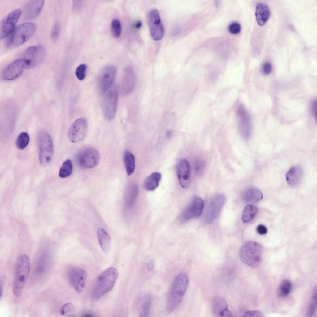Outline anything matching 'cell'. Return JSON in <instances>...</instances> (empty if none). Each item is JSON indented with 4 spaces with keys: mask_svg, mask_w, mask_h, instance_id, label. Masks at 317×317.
<instances>
[{
    "mask_svg": "<svg viewBox=\"0 0 317 317\" xmlns=\"http://www.w3.org/2000/svg\"><path fill=\"white\" fill-rule=\"evenodd\" d=\"M98 242L102 250L107 253L111 246V238L108 234L103 228H98L97 231Z\"/></svg>",
    "mask_w": 317,
    "mask_h": 317,
    "instance_id": "26",
    "label": "cell"
},
{
    "mask_svg": "<svg viewBox=\"0 0 317 317\" xmlns=\"http://www.w3.org/2000/svg\"><path fill=\"white\" fill-rule=\"evenodd\" d=\"M60 27L59 22L56 20L54 22L51 31V37L52 39H55L58 37L60 31Z\"/></svg>",
    "mask_w": 317,
    "mask_h": 317,
    "instance_id": "42",
    "label": "cell"
},
{
    "mask_svg": "<svg viewBox=\"0 0 317 317\" xmlns=\"http://www.w3.org/2000/svg\"><path fill=\"white\" fill-rule=\"evenodd\" d=\"M212 307L213 312L216 316H234L228 309L227 302L221 296H216L214 297L212 302Z\"/></svg>",
    "mask_w": 317,
    "mask_h": 317,
    "instance_id": "21",
    "label": "cell"
},
{
    "mask_svg": "<svg viewBox=\"0 0 317 317\" xmlns=\"http://www.w3.org/2000/svg\"><path fill=\"white\" fill-rule=\"evenodd\" d=\"M148 22L150 35L156 41L161 40L163 36L164 28L159 13L155 9H153L148 14Z\"/></svg>",
    "mask_w": 317,
    "mask_h": 317,
    "instance_id": "9",
    "label": "cell"
},
{
    "mask_svg": "<svg viewBox=\"0 0 317 317\" xmlns=\"http://www.w3.org/2000/svg\"><path fill=\"white\" fill-rule=\"evenodd\" d=\"M264 314L259 310H253L246 312L243 316L244 317H264Z\"/></svg>",
    "mask_w": 317,
    "mask_h": 317,
    "instance_id": "44",
    "label": "cell"
},
{
    "mask_svg": "<svg viewBox=\"0 0 317 317\" xmlns=\"http://www.w3.org/2000/svg\"><path fill=\"white\" fill-rule=\"evenodd\" d=\"M303 172L302 167L299 165L292 166L287 172L285 176L286 181L289 185L295 186L301 182Z\"/></svg>",
    "mask_w": 317,
    "mask_h": 317,
    "instance_id": "23",
    "label": "cell"
},
{
    "mask_svg": "<svg viewBox=\"0 0 317 317\" xmlns=\"http://www.w3.org/2000/svg\"><path fill=\"white\" fill-rule=\"evenodd\" d=\"M255 15L258 24L261 26L264 25L270 16L268 7L265 4L260 3L256 6Z\"/></svg>",
    "mask_w": 317,
    "mask_h": 317,
    "instance_id": "24",
    "label": "cell"
},
{
    "mask_svg": "<svg viewBox=\"0 0 317 317\" xmlns=\"http://www.w3.org/2000/svg\"><path fill=\"white\" fill-rule=\"evenodd\" d=\"M88 131V124L86 119L80 118L75 120L70 127L68 137L70 141L73 143H78L86 137Z\"/></svg>",
    "mask_w": 317,
    "mask_h": 317,
    "instance_id": "10",
    "label": "cell"
},
{
    "mask_svg": "<svg viewBox=\"0 0 317 317\" xmlns=\"http://www.w3.org/2000/svg\"><path fill=\"white\" fill-rule=\"evenodd\" d=\"M151 303L150 295H146L144 298L141 305L140 316L148 317L149 315Z\"/></svg>",
    "mask_w": 317,
    "mask_h": 317,
    "instance_id": "32",
    "label": "cell"
},
{
    "mask_svg": "<svg viewBox=\"0 0 317 317\" xmlns=\"http://www.w3.org/2000/svg\"><path fill=\"white\" fill-rule=\"evenodd\" d=\"M225 199V197L223 194L216 195L211 199L206 212V220L207 222H211L218 216Z\"/></svg>",
    "mask_w": 317,
    "mask_h": 317,
    "instance_id": "16",
    "label": "cell"
},
{
    "mask_svg": "<svg viewBox=\"0 0 317 317\" xmlns=\"http://www.w3.org/2000/svg\"><path fill=\"white\" fill-rule=\"evenodd\" d=\"M204 203L202 200L198 197H194L189 204L182 212L179 217L181 223L198 217L201 214Z\"/></svg>",
    "mask_w": 317,
    "mask_h": 317,
    "instance_id": "11",
    "label": "cell"
},
{
    "mask_svg": "<svg viewBox=\"0 0 317 317\" xmlns=\"http://www.w3.org/2000/svg\"><path fill=\"white\" fill-rule=\"evenodd\" d=\"M239 118L238 127L242 137L247 139L250 137L251 132V123L250 116L244 106L240 105L237 109Z\"/></svg>",
    "mask_w": 317,
    "mask_h": 317,
    "instance_id": "18",
    "label": "cell"
},
{
    "mask_svg": "<svg viewBox=\"0 0 317 317\" xmlns=\"http://www.w3.org/2000/svg\"><path fill=\"white\" fill-rule=\"evenodd\" d=\"M25 69L22 58L16 59L9 64L3 70L2 76L7 80H14L20 76Z\"/></svg>",
    "mask_w": 317,
    "mask_h": 317,
    "instance_id": "17",
    "label": "cell"
},
{
    "mask_svg": "<svg viewBox=\"0 0 317 317\" xmlns=\"http://www.w3.org/2000/svg\"><path fill=\"white\" fill-rule=\"evenodd\" d=\"M256 230L259 234L261 235L266 234L267 232L266 227L262 224L259 225L257 227Z\"/></svg>",
    "mask_w": 317,
    "mask_h": 317,
    "instance_id": "45",
    "label": "cell"
},
{
    "mask_svg": "<svg viewBox=\"0 0 317 317\" xmlns=\"http://www.w3.org/2000/svg\"><path fill=\"white\" fill-rule=\"evenodd\" d=\"M87 66L84 64L79 65L76 68L75 74L77 79L82 81L84 80L86 76Z\"/></svg>",
    "mask_w": 317,
    "mask_h": 317,
    "instance_id": "38",
    "label": "cell"
},
{
    "mask_svg": "<svg viewBox=\"0 0 317 317\" xmlns=\"http://www.w3.org/2000/svg\"><path fill=\"white\" fill-rule=\"evenodd\" d=\"M176 172L180 184L184 188L188 187L190 183V170L189 163L185 159H180L177 163Z\"/></svg>",
    "mask_w": 317,
    "mask_h": 317,
    "instance_id": "19",
    "label": "cell"
},
{
    "mask_svg": "<svg viewBox=\"0 0 317 317\" xmlns=\"http://www.w3.org/2000/svg\"><path fill=\"white\" fill-rule=\"evenodd\" d=\"M30 271V262L29 257L24 254H20L16 263L15 276L13 285V293L16 297L21 295Z\"/></svg>",
    "mask_w": 317,
    "mask_h": 317,
    "instance_id": "2",
    "label": "cell"
},
{
    "mask_svg": "<svg viewBox=\"0 0 317 317\" xmlns=\"http://www.w3.org/2000/svg\"><path fill=\"white\" fill-rule=\"evenodd\" d=\"M317 102L316 100L313 101L312 103V110L315 120H317Z\"/></svg>",
    "mask_w": 317,
    "mask_h": 317,
    "instance_id": "46",
    "label": "cell"
},
{
    "mask_svg": "<svg viewBox=\"0 0 317 317\" xmlns=\"http://www.w3.org/2000/svg\"><path fill=\"white\" fill-rule=\"evenodd\" d=\"M188 283V278L185 273H180L174 279L167 296V308L169 312L174 311L180 303Z\"/></svg>",
    "mask_w": 317,
    "mask_h": 317,
    "instance_id": "1",
    "label": "cell"
},
{
    "mask_svg": "<svg viewBox=\"0 0 317 317\" xmlns=\"http://www.w3.org/2000/svg\"><path fill=\"white\" fill-rule=\"evenodd\" d=\"M35 24L32 22L22 24L12 32L6 43L7 47L19 46L26 42L34 33Z\"/></svg>",
    "mask_w": 317,
    "mask_h": 317,
    "instance_id": "5",
    "label": "cell"
},
{
    "mask_svg": "<svg viewBox=\"0 0 317 317\" xmlns=\"http://www.w3.org/2000/svg\"><path fill=\"white\" fill-rule=\"evenodd\" d=\"M172 132L171 131H168L166 133L167 137L168 138L170 137L171 136Z\"/></svg>",
    "mask_w": 317,
    "mask_h": 317,
    "instance_id": "49",
    "label": "cell"
},
{
    "mask_svg": "<svg viewBox=\"0 0 317 317\" xmlns=\"http://www.w3.org/2000/svg\"><path fill=\"white\" fill-rule=\"evenodd\" d=\"M123 159L127 174L130 176L134 173L135 168L134 155L130 151H126L124 154Z\"/></svg>",
    "mask_w": 317,
    "mask_h": 317,
    "instance_id": "29",
    "label": "cell"
},
{
    "mask_svg": "<svg viewBox=\"0 0 317 317\" xmlns=\"http://www.w3.org/2000/svg\"><path fill=\"white\" fill-rule=\"evenodd\" d=\"M136 79L133 70L130 68L126 69L123 73L121 84L122 94L128 95L133 90L135 86Z\"/></svg>",
    "mask_w": 317,
    "mask_h": 317,
    "instance_id": "20",
    "label": "cell"
},
{
    "mask_svg": "<svg viewBox=\"0 0 317 317\" xmlns=\"http://www.w3.org/2000/svg\"><path fill=\"white\" fill-rule=\"evenodd\" d=\"M258 209L255 206L249 204L244 208L241 216L242 221L244 223H248L251 221L256 216L258 213Z\"/></svg>",
    "mask_w": 317,
    "mask_h": 317,
    "instance_id": "28",
    "label": "cell"
},
{
    "mask_svg": "<svg viewBox=\"0 0 317 317\" xmlns=\"http://www.w3.org/2000/svg\"><path fill=\"white\" fill-rule=\"evenodd\" d=\"M317 309V288L314 290L310 302L309 306L308 315L311 317L314 314Z\"/></svg>",
    "mask_w": 317,
    "mask_h": 317,
    "instance_id": "37",
    "label": "cell"
},
{
    "mask_svg": "<svg viewBox=\"0 0 317 317\" xmlns=\"http://www.w3.org/2000/svg\"><path fill=\"white\" fill-rule=\"evenodd\" d=\"M38 142L40 163L42 166H46L51 161L53 154L51 139L46 132L41 131L38 134Z\"/></svg>",
    "mask_w": 317,
    "mask_h": 317,
    "instance_id": "6",
    "label": "cell"
},
{
    "mask_svg": "<svg viewBox=\"0 0 317 317\" xmlns=\"http://www.w3.org/2000/svg\"><path fill=\"white\" fill-rule=\"evenodd\" d=\"M105 93L103 101V111L106 119L111 120L114 118L117 110L118 94L117 86L114 85Z\"/></svg>",
    "mask_w": 317,
    "mask_h": 317,
    "instance_id": "7",
    "label": "cell"
},
{
    "mask_svg": "<svg viewBox=\"0 0 317 317\" xmlns=\"http://www.w3.org/2000/svg\"><path fill=\"white\" fill-rule=\"evenodd\" d=\"M22 13L20 9H16L7 15L2 20L0 26V37L3 39L11 33Z\"/></svg>",
    "mask_w": 317,
    "mask_h": 317,
    "instance_id": "15",
    "label": "cell"
},
{
    "mask_svg": "<svg viewBox=\"0 0 317 317\" xmlns=\"http://www.w3.org/2000/svg\"><path fill=\"white\" fill-rule=\"evenodd\" d=\"M47 257L46 258H43L42 259H40L39 260V262L37 263V269L36 271H37V272L38 271L39 273H40V271L42 273V271H45V269H46L47 267L48 266L47 264L49 263V259H47Z\"/></svg>",
    "mask_w": 317,
    "mask_h": 317,
    "instance_id": "39",
    "label": "cell"
},
{
    "mask_svg": "<svg viewBox=\"0 0 317 317\" xmlns=\"http://www.w3.org/2000/svg\"><path fill=\"white\" fill-rule=\"evenodd\" d=\"M44 3V0H31L26 6L24 17L26 20H30L36 17L40 13Z\"/></svg>",
    "mask_w": 317,
    "mask_h": 317,
    "instance_id": "22",
    "label": "cell"
},
{
    "mask_svg": "<svg viewBox=\"0 0 317 317\" xmlns=\"http://www.w3.org/2000/svg\"><path fill=\"white\" fill-rule=\"evenodd\" d=\"M161 175L158 172L152 173L145 180L143 186L148 191H153L158 186L161 179Z\"/></svg>",
    "mask_w": 317,
    "mask_h": 317,
    "instance_id": "27",
    "label": "cell"
},
{
    "mask_svg": "<svg viewBox=\"0 0 317 317\" xmlns=\"http://www.w3.org/2000/svg\"><path fill=\"white\" fill-rule=\"evenodd\" d=\"M87 277L86 271L80 267H73L68 272L69 281L78 293H82L85 287Z\"/></svg>",
    "mask_w": 317,
    "mask_h": 317,
    "instance_id": "13",
    "label": "cell"
},
{
    "mask_svg": "<svg viewBox=\"0 0 317 317\" xmlns=\"http://www.w3.org/2000/svg\"><path fill=\"white\" fill-rule=\"evenodd\" d=\"M147 268L149 270H153L154 267V264L153 261H151L147 265Z\"/></svg>",
    "mask_w": 317,
    "mask_h": 317,
    "instance_id": "47",
    "label": "cell"
},
{
    "mask_svg": "<svg viewBox=\"0 0 317 317\" xmlns=\"http://www.w3.org/2000/svg\"><path fill=\"white\" fill-rule=\"evenodd\" d=\"M45 51L41 46L29 47L25 51L22 58L25 69L33 68L41 62L43 59Z\"/></svg>",
    "mask_w": 317,
    "mask_h": 317,
    "instance_id": "12",
    "label": "cell"
},
{
    "mask_svg": "<svg viewBox=\"0 0 317 317\" xmlns=\"http://www.w3.org/2000/svg\"><path fill=\"white\" fill-rule=\"evenodd\" d=\"M292 283L289 280H285L281 283L278 289V293L281 297L287 296L291 289Z\"/></svg>",
    "mask_w": 317,
    "mask_h": 317,
    "instance_id": "34",
    "label": "cell"
},
{
    "mask_svg": "<svg viewBox=\"0 0 317 317\" xmlns=\"http://www.w3.org/2000/svg\"><path fill=\"white\" fill-rule=\"evenodd\" d=\"M241 198L246 203H256L262 200L263 194L259 189L250 188L246 189L243 192Z\"/></svg>",
    "mask_w": 317,
    "mask_h": 317,
    "instance_id": "25",
    "label": "cell"
},
{
    "mask_svg": "<svg viewBox=\"0 0 317 317\" xmlns=\"http://www.w3.org/2000/svg\"><path fill=\"white\" fill-rule=\"evenodd\" d=\"M272 70V65L269 62H264L261 66V72L265 75H268L270 74Z\"/></svg>",
    "mask_w": 317,
    "mask_h": 317,
    "instance_id": "43",
    "label": "cell"
},
{
    "mask_svg": "<svg viewBox=\"0 0 317 317\" xmlns=\"http://www.w3.org/2000/svg\"><path fill=\"white\" fill-rule=\"evenodd\" d=\"M29 141V137L28 133L22 132L18 136L16 142L17 147L20 149L25 148L28 145Z\"/></svg>",
    "mask_w": 317,
    "mask_h": 317,
    "instance_id": "33",
    "label": "cell"
},
{
    "mask_svg": "<svg viewBox=\"0 0 317 317\" xmlns=\"http://www.w3.org/2000/svg\"><path fill=\"white\" fill-rule=\"evenodd\" d=\"M100 155L98 151L94 148L89 147L81 151L77 156L79 165L86 169L95 167L98 164Z\"/></svg>",
    "mask_w": 317,
    "mask_h": 317,
    "instance_id": "8",
    "label": "cell"
},
{
    "mask_svg": "<svg viewBox=\"0 0 317 317\" xmlns=\"http://www.w3.org/2000/svg\"><path fill=\"white\" fill-rule=\"evenodd\" d=\"M138 188L136 185L132 186L128 190L125 198V203L126 208L129 209L134 205L138 194Z\"/></svg>",
    "mask_w": 317,
    "mask_h": 317,
    "instance_id": "30",
    "label": "cell"
},
{
    "mask_svg": "<svg viewBox=\"0 0 317 317\" xmlns=\"http://www.w3.org/2000/svg\"><path fill=\"white\" fill-rule=\"evenodd\" d=\"M263 248L258 243L249 241L241 247L239 253L241 261L247 265L253 267H258L262 261Z\"/></svg>",
    "mask_w": 317,
    "mask_h": 317,
    "instance_id": "4",
    "label": "cell"
},
{
    "mask_svg": "<svg viewBox=\"0 0 317 317\" xmlns=\"http://www.w3.org/2000/svg\"><path fill=\"white\" fill-rule=\"evenodd\" d=\"M118 276L117 270L114 267L108 268L98 277L93 292L94 299H100L113 287Z\"/></svg>",
    "mask_w": 317,
    "mask_h": 317,
    "instance_id": "3",
    "label": "cell"
},
{
    "mask_svg": "<svg viewBox=\"0 0 317 317\" xmlns=\"http://www.w3.org/2000/svg\"><path fill=\"white\" fill-rule=\"evenodd\" d=\"M73 171V166L71 160L68 159L63 163L59 171V176L61 178H65L69 176Z\"/></svg>",
    "mask_w": 317,
    "mask_h": 317,
    "instance_id": "31",
    "label": "cell"
},
{
    "mask_svg": "<svg viewBox=\"0 0 317 317\" xmlns=\"http://www.w3.org/2000/svg\"><path fill=\"white\" fill-rule=\"evenodd\" d=\"M75 307L71 303H67L63 305L60 310V313L64 316H73L75 313Z\"/></svg>",
    "mask_w": 317,
    "mask_h": 317,
    "instance_id": "35",
    "label": "cell"
},
{
    "mask_svg": "<svg viewBox=\"0 0 317 317\" xmlns=\"http://www.w3.org/2000/svg\"><path fill=\"white\" fill-rule=\"evenodd\" d=\"M116 70L113 65H108L104 67L99 74L98 86L100 92L104 94L110 89L116 75Z\"/></svg>",
    "mask_w": 317,
    "mask_h": 317,
    "instance_id": "14",
    "label": "cell"
},
{
    "mask_svg": "<svg viewBox=\"0 0 317 317\" xmlns=\"http://www.w3.org/2000/svg\"><path fill=\"white\" fill-rule=\"evenodd\" d=\"M228 29L231 33L234 35L237 34L240 32L241 27L238 22H233L229 25Z\"/></svg>",
    "mask_w": 317,
    "mask_h": 317,
    "instance_id": "40",
    "label": "cell"
},
{
    "mask_svg": "<svg viewBox=\"0 0 317 317\" xmlns=\"http://www.w3.org/2000/svg\"><path fill=\"white\" fill-rule=\"evenodd\" d=\"M204 165L203 162L201 160H198L195 163V172L198 176H201L203 173Z\"/></svg>",
    "mask_w": 317,
    "mask_h": 317,
    "instance_id": "41",
    "label": "cell"
},
{
    "mask_svg": "<svg viewBox=\"0 0 317 317\" xmlns=\"http://www.w3.org/2000/svg\"><path fill=\"white\" fill-rule=\"evenodd\" d=\"M141 22L140 21H138L135 24V27L137 28H139L141 27Z\"/></svg>",
    "mask_w": 317,
    "mask_h": 317,
    "instance_id": "48",
    "label": "cell"
},
{
    "mask_svg": "<svg viewBox=\"0 0 317 317\" xmlns=\"http://www.w3.org/2000/svg\"><path fill=\"white\" fill-rule=\"evenodd\" d=\"M111 29L112 36L115 38H119L122 32L121 24L119 21L117 19H113L111 21Z\"/></svg>",
    "mask_w": 317,
    "mask_h": 317,
    "instance_id": "36",
    "label": "cell"
}]
</instances>
